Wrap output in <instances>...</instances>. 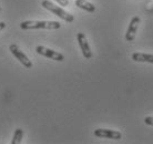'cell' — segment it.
Returning a JSON list of instances; mask_svg holds the SVG:
<instances>
[{
  "label": "cell",
  "instance_id": "4fadbf2b",
  "mask_svg": "<svg viewBox=\"0 0 153 144\" xmlns=\"http://www.w3.org/2000/svg\"><path fill=\"white\" fill-rule=\"evenodd\" d=\"M4 28H6V23H4V21H0V31L4 30Z\"/></svg>",
  "mask_w": 153,
  "mask_h": 144
},
{
  "label": "cell",
  "instance_id": "6da1fadb",
  "mask_svg": "<svg viewBox=\"0 0 153 144\" xmlns=\"http://www.w3.org/2000/svg\"><path fill=\"white\" fill-rule=\"evenodd\" d=\"M61 23L59 21H22L20 23V28L23 30H31V29H48V30H56L60 29Z\"/></svg>",
  "mask_w": 153,
  "mask_h": 144
},
{
  "label": "cell",
  "instance_id": "277c9868",
  "mask_svg": "<svg viewBox=\"0 0 153 144\" xmlns=\"http://www.w3.org/2000/svg\"><path fill=\"white\" fill-rule=\"evenodd\" d=\"M36 51L38 54H41L43 57H47L49 59H52L54 61H63L65 60V56L60 52H57L52 49H49V48H46L43 46H38L36 48Z\"/></svg>",
  "mask_w": 153,
  "mask_h": 144
},
{
  "label": "cell",
  "instance_id": "7c38bea8",
  "mask_svg": "<svg viewBox=\"0 0 153 144\" xmlns=\"http://www.w3.org/2000/svg\"><path fill=\"white\" fill-rule=\"evenodd\" d=\"M144 123L148 125H152L153 126V117H146L144 119Z\"/></svg>",
  "mask_w": 153,
  "mask_h": 144
},
{
  "label": "cell",
  "instance_id": "ba28073f",
  "mask_svg": "<svg viewBox=\"0 0 153 144\" xmlns=\"http://www.w3.org/2000/svg\"><path fill=\"white\" fill-rule=\"evenodd\" d=\"M132 60L137 61V62H149V63H153V54L137 52L132 54Z\"/></svg>",
  "mask_w": 153,
  "mask_h": 144
},
{
  "label": "cell",
  "instance_id": "8fae6325",
  "mask_svg": "<svg viewBox=\"0 0 153 144\" xmlns=\"http://www.w3.org/2000/svg\"><path fill=\"white\" fill-rule=\"evenodd\" d=\"M54 1H57L59 4H61V7H67V6H69V1H68V0H54Z\"/></svg>",
  "mask_w": 153,
  "mask_h": 144
},
{
  "label": "cell",
  "instance_id": "30bf717a",
  "mask_svg": "<svg viewBox=\"0 0 153 144\" xmlns=\"http://www.w3.org/2000/svg\"><path fill=\"white\" fill-rule=\"evenodd\" d=\"M23 137V130L22 129H17L13 133V137H12L11 143L12 144H19L21 143V140Z\"/></svg>",
  "mask_w": 153,
  "mask_h": 144
},
{
  "label": "cell",
  "instance_id": "5b68a950",
  "mask_svg": "<svg viewBox=\"0 0 153 144\" xmlns=\"http://www.w3.org/2000/svg\"><path fill=\"white\" fill-rule=\"evenodd\" d=\"M76 39H78V42H79V47H80L81 51H82V54L85 59H90L92 58V51L91 48L89 46V42L87 40V37L85 34L82 33V32H79L76 34Z\"/></svg>",
  "mask_w": 153,
  "mask_h": 144
},
{
  "label": "cell",
  "instance_id": "7a4b0ae2",
  "mask_svg": "<svg viewBox=\"0 0 153 144\" xmlns=\"http://www.w3.org/2000/svg\"><path fill=\"white\" fill-rule=\"evenodd\" d=\"M41 4L45 9L49 10L50 12L54 13L56 16H58L59 18H61L62 20H65V21H67V22H72L73 20H74V17H73L71 13L67 12L65 9H62L61 7H59V6H57V4H52V2L49 1V0H43V1L41 2Z\"/></svg>",
  "mask_w": 153,
  "mask_h": 144
},
{
  "label": "cell",
  "instance_id": "3957f363",
  "mask_svg": "<svg viewBox=\"0 0 153 144\" xmlns=\"http://www.w3.org/2000/svg\"><path fill=\"white\" fill-rule=\"evenodd\" d=\"M9 50L15 56V58H17V60H19V62L23 67H26L27 69L32 68V62H31V60L26 56V53H23L19 49V47L17 46V45H11V46L9 47Z\"/></svg>",
  "mask_w": 153,
  "mask_h": 144
},
{
  "label": "cell",
  "instance_id": "5bb4252c",
  "mask_svg": "<svg viewBox=\"0 0 153 144\" xmlns=\"http://www.w3.org/2000/svg\"><path fill=\"white\" fill-rule=\"evenodd\" d=\"M0 11H1V7H0Z\"/></svg>",
  "mask_w": 153,
  "mask_h": 144
},
{
  "label": "cell",
  "instance_id": "52a82bcc",
  "mask_svg": "<svg viewBox=\"0 0 153 144\" xmlns=\"http://www.w3.org/2000/svg\"><path fill=\"white\" fill-rule=\"evenodd\" d=\"M139 24H140V18H139L138 16H134L133 18L131 19L129 28H128V30H126V41L132 42L134 40L135 34H137V31H138Z\"/></svg>",
  "mask_w": 153,
  "mask_h": 144
},
{
  "label": "cell",
  "instance_id": "8992f818",
  "mask_svg": "<svg viewBox=\"0 0 153 144\" xmlns=\"http://www.w3.org/2000/svg\"><path fill=\"white\" fill-rule=\"evenodd\" d=\"M94 135L98 137H104V139H111V140H121L122 134L119 131L108 129H97L94 130Z\"/></svg>",
  "mask_w": 153,
  "mask_h": 144
},
{
  "label": "cell",
  "instance_id": "9c48e42d",
  "mask_svg": "<svg viewBox=\"0 0 153 144\" xmlns=\"http://www.w3.org/2000/svg\"><path fill=\"white\" fill-rule=\"evenodd\" d=\"M76 7L81 8V9H83V10H85V11H88V12L96 11V7H94L92 4L88 2L87 0H76Z\"/></svg>",
  "mask_w": 153,
  "mask_h": 144
}]
</instances>
